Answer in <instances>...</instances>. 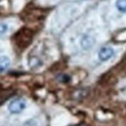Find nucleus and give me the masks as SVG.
Listing matches in <instances>:
<instances>
[{
  "label": "nucleus",
  "mask_w": 126,
  "mask_h": 126,
  "mask_svg": "<svg viewBox=\"0 0 126 126\" xmlns=\"http://www.w3.org/2000/svg\"><path fill=\"white\" fill-rule=\"evenodd\" d=\"M32 37H33V34H32V32L30 30L21 29L15 35L14 41H15V44H16V46L17 47L24 48L31 43Z\"/></svg>",
  "instance_id": "1"
},
{
  "label": "nucleus",
  "mask_w": 126,
  "mask_h": 126,
  "mask_svg": "<svg viewBox=\"0 0 126 126\" xmlns=\"http://www.w3.org/2000/svg\"><path fill=\"white\" fill-rule=\"evenodd\" d=\"M25 107H26V103L23 99H15L9 103L8 110L13 114H17L24 110Z\"/></svg>",
  "instance_id": "2"
},
{
  "label": "nucleus",
  "mask_w": 126,
  "mask_h": 126,
  "mask_svg": "<svg viewBox=\"0 0 126 126\" xmlns=\"http://www.w3.org/2000/svg\"><path fill=\"white\" fill-rule=\"evenodd\" d=\"M114 55V49L110 47H103L98 52V57L101 61H108Z\"/></svg>",
  "instance_id": "3"
},
{
  "label": "nucleus",
  "mask_w": 126,
  "mask_h": 126,
  "mask_svg": "<svg viewBox=\"0 0 126 126\" xmlns=\"http://www.w3.org/2000/svg\"><path fill=\"white\" fill-rule=\"evenodd\" d=\"M79 43H80V47H81L82 49L88 50V49H90L91 47L94 46L95 39L92 36H90V35H88V34H85V35H83V36L81 37Z\"/></svg>",
  "instance_id": "4"
},
{
  "label": "nucleus",
  "mask_w": 126,
  "mask_h": 126,
  "mask_svg": "<svg viewBox=\"0 0 126 126\" xmlns=\"http://www.w3.org/2000/svg\"><path fill=\"white\" fill-rule=\"evenodd\" d=\"M11 65V60L6 55H0V72L6 71Z\"/></svg>",
  "instance_id": "5"
},
{
  "label": "nucleus",
  "mask_w": 126,
  "mask_h": 126,
  "mask_svg": "<svg viewBox=\"0 0 126 126\" xmlns=\"http://www.w3.org/2000/svg\"><path fill=\"white\" fill-rule=\"evenodd\" d=\"M115 7L121 13H126V0H116Z\"/></svg>",
  "instance_id": "6"
},
{
  "label": "nucleus",
  "mask_w": 126,
  "mask_h": 126,
  "mask_svg": "<svg viewBox=\"0 0 126 126\" xmlns=\"http://www.w3.org/2000/svg\"><path fill=\"white\" fill-rule=\"evenodd\" d=\"M8 30V24L4 22H0V35L6 33Z\"/></svg>",
  "instance_id": "7"
}]
</instances>
